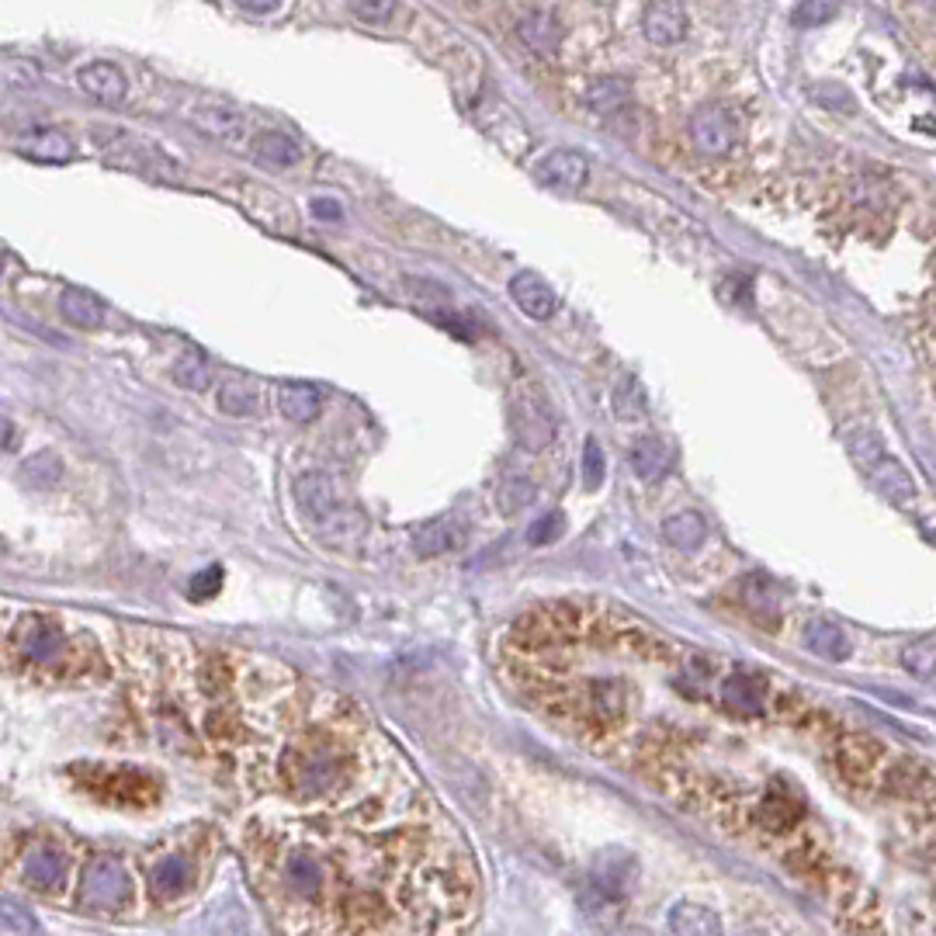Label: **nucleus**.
<instances>
[{"instance_id":"1","label":"nucleus","mask_w":936,"mask_h":936,"mask_svg":"<svg viewBox=\"0 0 936 936\" xmlns=\"http://www.w3.org/2000/svg\"><path fill=\"white\" fill-rule=\"evenodd\" d=\"M511 431L527 452H541V447L555 441L559 434L555 413L538 389H517L511 396Z\"/></svg>"},{"instance_id":"2","label":"nucleus","mask_w":936,"mask_h":936,"mask_svg":"<svg viewBox=\"0 0 936 936\" xmlns=\"http://www.w3.org/2000/svg\"><path fill=\"white\" fill-rule=\"evenodd\" d=\"M299 511L309 517L323 531H334L340 520V500H337V485L327 472H305L295 479L292 485Z\"/></svg>"},{"instance_id":"3","label":"nucleus","mask_w":936,"mask_h":936,"mask_svg":"<svg viewBox=\"0 0 936 936\" xmlns=\"http://www.w3.org/2000/svg\"><path fill=\"white\" fill-rule=\"evenodd\" d=\"M690 139L707 156H725L736 147V118L725 105H701L690 115Z\"/></svg>"},{"instance_id":"4","label":"nucleus","mask_w":936,"mask_h":936,"mask_svg":"<svg viewBox=\"0 0 936 936\" xmlns=\"http://www.w3.org/2000/svg\"><path fill=\"white\" fill-rule=\"evenodd\" d=\"M188 118L191 126H198V132L230 142V147L250 136V118L236 105H226V101H198V105L188 108Z\"/></svg>"},{"instance_id":"5","label":"nucleus","mask_w":936,"mask_h":936,"mask_svg":"<svg viewBox=\"0 0 936 936\" xmlns=\"http://www.w3.org/2000/svg\"><path fill=\"white\" fill-rule=\"evenodd\" d=\"M538 177H541V185L555 188V191H583L589 180V164L576 150H552L541 156Z\"/></svg>"},{"instance_id":"6","label":"nucleus","mask_w":936,"mask_h":936,"mask_svg":"<svg viewBox=\"0 0 936 936\" xmlns=\"http://www.w3.org/2000/svg\"><path fill=\"white\" fill-rule=\"evenodd\" d=\"M97 142L101 150H105L108 164H118V167H129L136 174H153V160H160V153H153L147 142L129 136V132H118V129H97Z\"/></svg>"},{"instance_id":"7","label":"nucleus","mask_w":936,"mask_h":936,"mask_svg":"<svg viewBox=\"0 0 936 936\" xmlns=\"http://www.w3.org/2000/svg\"><path fill=\"white\" fill-rule=\"evenodd\" d=\"M642 28L653 46H680L687 35V11L677 0H656V4H645Z\"/></svg>"},{"instance_id":"8","label":"nucleus","mask_w":936,"mask_h":936,"mask_svg":"<svg viewBox=\"0 0 936 936\" xmlns=\"http://www.w3.org/2000/svg\"><path fill=\"white\" fill-rule=\"evenodd\" d=\"M517 35L527 49H535L541 56H552L562 43V22H559L555 8H548V4L527 8L524 17L517 22Z\"/></svg>"},{"instance_id":"9","label":"nucleus","mask_w":936,"mask_h":936,"mask_svg":"<svg viewBox=\"0 0 936 936\" xmlns=\"http://www.w3.org/2000/svg\"><path fill=\"white\" fill-rule=\"evenodd\" d=\"M14 645H17V653H22L25 659H32V663H52V659L63 656V635H59L52 624L38 621V618H28V621L17 624Z\"/></svg>"},{"instance_id":"10","label":"nucleus","mask_w":936,"mask_h":936,"mask_svg":"<svg viewBox=\"0 0 936 936\" xmlns=\"http://www.w3.org/2000/svg\"><path fill=\"white\" fill-rule=\"evenodd\" d=\"M77 84L84 87L94 101H101V105H121V101H126V91H129L126 73H121L115 63H105V59L80 67Z\"/></svg>"},{"instance_id":"11","label":"nucleus","mask_w":936,"mask_h":936,"mask_svg":"<svg viewBox=\"0 0 936 936\" xmlns=\"http://www.w3.org/2000/svg\"><path fill=\"white\" fill-rule=\"evenodd\" d=\"M511 299L517 302V309L531 319H552L555 316V292L531 271H520L511 278Z\"/></svg>"},{"instance_id":"12","label":"nucleus","mask_w":936,"mask_h":936,"mask_svg":"<svg viewBox=\"0 0 936 936\" xmlns=\"http://www.w3.org/2000/svg\"><path fill=\"white\" fill-rule=\"evenodd\" d=\"M14 147H17V153H25L32 160H43V164H67V160H73L70 136L59 132V129H49V126L25 132Z\"/></svg>"},{"instance_id":"13","label":"nucleus","mask_w":936,"mask_h":936,"mask_svg":"<svg viewBox=\"0 0 936 936\" xmlns=\"http://www.w3.org/2000/svg\"><path fill=\"white\" fill-rule=\"evenodd\" d=\"M666 929L669 936H725L718 912H711L707 905H694V902H680L669 909Z\"/></svg>"},{"instance_id":"14","label":"nucleus","mask_w":936,"mask_h":936,"mask_svg":"<svg viewBox=\"0 0 936 936\" xmlns=\"http://www.w3.org/2000/svg\"><path fill=\"white\" fill-rule=\"evenodd\" d=\"M461 545V531L452 517H437V520H426L413 531V552L420 559H437L444 552H455Z\"/></svg>"},{"instance_id":"15","label":"nucleus","mask_w":936,"mask_h":936,"mask_svg":"<svg viewBox=\"0 0 936 936\" xmlns=\"http://www.w3.org/2000/svg\"><path fill=\"white\" fill-rule=\"evenodd\" d=\"M278 410L295 423H309L323 410V396L309 382H284L278 389Z\"/></svg>"},{"instance_id":"16","label":"nucleus","mask_w":936,"mask_h":936,"mask_svg":"<svg viewBox=\"0 0 936 936\" xmlns=\"http://www.w3.org/2000/svg\"><path fill=\"white\" fill-rule=\"evenodd\" d=\"M805 645L811 648L816 656L829 659V663H843L853 653V642L846 635V628L832 624V621H811L805 628Z\"/></svg>"},{"instance_id":"17","label":"nucleus","mask_w":936,"mask_h":936,"mask_svg":"<svg viewBox=\"0 0 936 936\" xmlns=\"http://www.w3.org/2000/svg\"><path fill=\"white\" fill-rule=\"evenodd\" d=\"M722 701L725 707H732L736 715H760V711L767 707V687L760 680L752 677H725L722 680Z\"/></svg>"},{"instance_id":"18","label":"nucleus","mask_w":936,"mask_h":936,"mask_svg":"<svg viewBox=\"0 0 936 936\" xmlns=\"http://www.w3.org/2000/svg\"><path fill=\"white\" fill-rule=\"evenodd\" d=\"M254 153L260 164H268V167H295L302 160L299 142L289 132H278V129L254 132Z\"/></svg>"},{"instance_id":"19","label":"nucleus","mask_w":936,"mask_h":936,"mask_svg":"<svg viewBox=\"0 0 936 936\" xmlns=\"http://www.w3.org/2000/svg\"><path fill=\"white\" fill-rule=\"evenodd\" d=\"M586 105L597 115H618L621 108L632 105V84L624 77H597L586 87Z\"/></svg>"},{"instance_id":"20","label":"nucleus","mask_w":936,"mask_h":936,"mask_svg":"<svg viewBox=\"0 0 936 936\" xmlns=\"http://www.w3.org/2000/svg\"><path fill=\"white\" fill-rule=\"evenodd\" d=\"M663 538L680 548V552H698V548L704 545L707 538V520L694 511H683V514H674L666 524H663Z\"/></svg>"},{"instance_id":"21","label":"nucleus","mask_w":936,"mask_h":936,"mask_svg":"<svg viewBox=\"0 0 936 936\" xmlns=\"http://www.w3.org/2000/svg\"><path fill=\"white\" fill-rule=\"evenodd\" d=\"M59 313H63L67 323H73V327L80 330H94L101 327V302L87 292H77V289H67L63 295H59Z\"/></svg>"},{"instance_id":"22","label":"nucleus","mask_w":936,"mask_h":936,"mask_svg":"<svg viewBox=\"0 0 936 936\" xmlns=\"http://www.w3.org/2000/svg\"><path fill=\"white\" fill-rule=\"evenodd\" d=\"M257 389L250 382H243V378H226L222 382V389H219V410L226 413V417H236V420H247V417H254L257 413Z\"/></svg>"},{"instance_id":"23","label":"nucleus","mask_w":936,"mask_h":936,"mask_svg":"<svg viewBox=\"0 0 936 936\" xmlns=\"http://www.w3.org/2000/svg\"><path fill=\"white\" fill-rule=\"evenodd\" d=\"M632 468L642 482H656L669 468V447L659 437H645L632 452Z\"/></svg>"},{"instance_id":"24","label":"nucleus","mask_w":936,"mask_h":936,"mask_svg":"<svg viewBox=\"0 0 936 936\" xmlns=\"http://www.w3.org/2000/svg\"><path fill=\"white\" fill-rule=\"evenodd\" d=\"M535 500H538V485L524 476H511V479H503L500 490H496V511L503 517H514V514L527 511Z\"/></svg>"},{"instance_id":"25","label":"nucleus","mask_w":936,"mask_h":936,"mask_svg":"<svg viewBox=\"0 0 936 936\" xmlns=\"http://www.w3.org/2000/svg\"><path fill=\"white\" fill-rule=\"evenodd\" d=\"M870 479L878 482V490L885 493V496H891V500H899V503H909L912 496H915V482H912V476L905 472V468L894 461L891 455L874 468L870 472Z\"/></svg>"},{"instance_id":"26","label":"nucleus","mask_w":936,"mask_h":936,"mask_svg":"<svg viewBox=\"0 0 936 936\" xmlns=\"http://www.w3.org/2000/svg\"><path fill=\"white\" fill-rule=\"evenodd\" d=\"M846 452H850V458H853V461H857V465L864 468L867 476H870L874 468H878V465L888 458L881 437L874 434V431H867V426H857V431H850V434H846Z\"/></svg>"},{"instance_id":"27","label":"nucleus","mask_w":936,"mask_h":936,"mask_svg":"<svg viewBox=\"0 0 936 936\" xmlns=\"http://www.w3.org/2000/svg\"><path fill=\"white\" fill-rule=\"evenodd\" d=\"M171 375H174V382L180 385V389H188V393H206L209 385H212V368H209V361L201 358L198 351H185V354H180V358L174 361Z\"/></svg>"},{"instance_id":"28","label":"nucleus","mask_w":936,"mask_h":936,"mask_svg":"<svg viewBox=\"0 0 936 936\" xmlns=\"http://www.w3.org/2000/svg\"><path fill=\"white\" fill-rule=\"evenodd\" d=\"M59 476H63V461H59V455H52V452H38L22 468V479L32 482L35 490H49V485L59 482Z\"/></svg>"},{"instance_id":"29","label":"nucleus","mask_w":936,"mask_h":936,"mask_svg":"<svg viewBox=\"0 0 936 936\" xmlns=\"http://www.w3.org/2000/svg\"><path fill=\"white\" fill-rule=\"evenodd\" d=\"M615 417L618 420H642L645 417V393L632 375H624L615 389Z\"/></svg>"},{"instance_id":"30","label":"nucleus","mask_w":936,"mask_h":936,"mask_svg":"<svg viewBox=\"0 0 936 936\" xmlns=\"http://www.w3.org/2000/svg\"><path fill=\"white\" fill-rule=\"evenodd\" d=\"M902 663L912 677H933V639L926 635L923 642H912L905 653H902Z\"/></svg>"},{"instance_id":"31","label":"nucleus","mask_w":936,"mask_h":936,"mask_svg":"<svg viewBox=\"0 0 936 936\" xmlns=\"http://www.w3.org/2000/svg\"><path fill=\"white\" fill-rule=\"evenodd\" d=\"M604 472H607V465H604L600 441L589 437L586 447H583V482H586V490H600V485H604Z\"/></svg>"},{"instance_id":"32","label":"nucleus","mask_w":936,"mask_h":936,"mask_svg":"<svg viewBox=\"0 0 936 936\" xmlns=\"http://www.w3.org/2000/svg\"><path fill=\"white\" fill-rule=\"evenodd\" d=\"M396 11L399 8L393 4V0H354L351 4V14H358V22H364V25H385Z\"/></svg>"},{"instance_id":"33","label":"nucleus","mask_w":936,"mask_h":936,"mask_svg":"<svg viewBox=\"0 0 936 936\" xmlns=\"http://www.w3.org/2000/svg\"><path fill=\"white\" fill-rule=\"evenodd\" d=\"M836 14H840L836 4H826V0H808V4H798V8H795V25H798V28L826 25V22H832Z\"/></svg>"},{"instance_id":"34","label":"nucleus","mask_w":936,"mask_h":936,"mask_svg":"<svg viewBox=\"0 0 936 936\" xmlns=\"http://www.w3.org/2000/svg\"><path fill=\"white\" fill-rule=\"evenodd\" d=\"M565 531V520L562 514H545L531 524V531H527V541H531L535 548H545V545H555L559 535Z\"/></svg>"},{"instance_id":"35","label":"nucleus","mask_w":936,"mask_h":936,"mask_svg":"<svg viewBox=\"0 0 936 936\" xmlns=\"http://www.w3.org/2000/svg\"><path fill=\"white\" fill-rule=\"evenodd\" d=\"M219 586H222V569H219V565H209V569H201V573L191 580L188 594H191L195 600H209V597L219 594Z\"/></svg>"},{"instance_id":"36","label":"nucleus","mask_w":936,"mask_h":936,"mask_svg":"<svg viewBox=\"0 0 936 936\" xmlns=\"http://www.w3.org/2000/svg\"><path fill=\"white\" fill-rule=\"evenodd\" d=\"M313 212H316L319 219H327V222H340V219H343L340 201H334V198H313Z\"/></svg>"},{"instance_id":"37","label":"nucleus","mask_w":936,"mask_h":936,"mask_svg":"<svg viewBox=\"0 0 936 936\" xmlns=\"http://www.w3.org/2000/svg\"><path fill=\"white\" fill-rule=\"evenodd\" d=\"M14 447H17V426L8 417H0V455L14 452Z\"/></svg>"},{"instance_id":"38","label":"nucleus","mask_w":936,"mask_h":936,"mask_svg":"<svg viewBox=\"0 0 936 936\" xmlns=\"http://www.w3.org/2000/svg\"><path fill=\"white\" fill-rule=\"evenodd\" d=\"M243 14H274L281 11V4H239Z\"/></svg>"},{"instance_id":"39","label":"nucleus","mask_w":936,"mask_h":936,"mask_svg":"<svg viewBox=\"0 0 936 936\" xmlns=\"http://www.w3.org/2000/svg\"><path fill=\"white\" fill-rule=\"evenodd\" d=\"M742 936H770V933H763V929H749V933H742Z\"/></svg>"},{"instance_id":"40","label":"nucleus","mask_w":936,"mask_h":936,"mask_svg":"<svg viewBox=\"0 0 936 936\" xmlns=\"http://www.w3.org/2000/svg\"><path fill=\"white\" fill-rule=\"evenodd\" d=\"M4 264H8V257H4V250H0V271H4Z\"/></svg>"},{"instance_id":"41","label":"nucleus","mask_w":936,"mask_h":936,"mask_svg":"<svg viewBox=\"0 0 936 936\" xmlns=\"http://www.w3.org/2000/svg\"><path fill=\"white\" fill-rule=\"evenodd\" d=\"M0 552H4V538H0Z\"/></svg>"}]
</instances>
